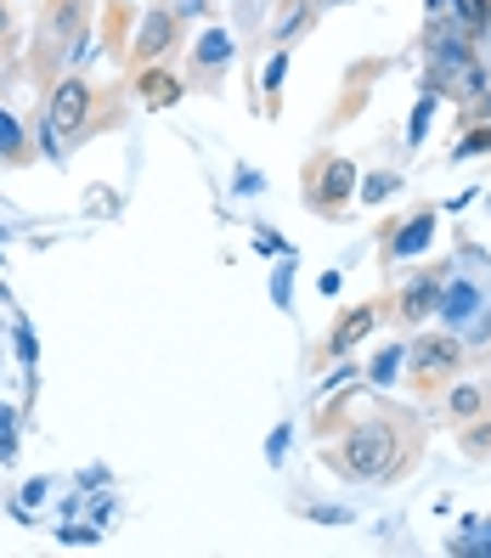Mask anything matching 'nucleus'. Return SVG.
Instances as JSON below:
<instances>
[{"label": "nucleus", "instance_id": "23", "mask_svg": "<svg viewBox=\"0 0 491 558\" xmlns=\"http://www.w3.org/2000/svg\"><path fill=\"white\" fill-rule=\"evenodd\" d=\"M17 355H23V367H35V361H40V350H35V333H28V327H17Z\"/></svg>", "mask_w": 491, "mask_h": 558}, {"label": "nucleus", "instance_id": "21", "mask_svg": "<svg viewBox=\"0 0 491 558\" xmlns=\"http://www.w3.org/2000/svg\"><path fill=\"white\" fill-rule=\"evenodd\" d=\"M430 113H435V102H430V96H423V102L412 108V130H407V142H412V147L423 142V130H430Z\"/></svg>", "mask_w": 491, "mask_h": 558}, {"label": "nucleus", "instance_id": "29", "mask_svg": "<svg viewBox=\"0 0 491 558\" xmlns=\"http://www.w3.org/2000/svg\"><path fill=\"white\" fill-rule=\"evenodd\" d=\"M0 35H7V7H0Z\"/></svg>", "mask_w": 491, "mask_h": 558}, {"label": "nucleus", "instance_id": "2", "mask_svg": "<svg viewBox=\"0 0 491 558\" xmlns=\"http://www.w3.org/2000/svg\"><path fill=\"white\" fill-rule=\"evenodd\" d=\"M362 192V170L345 158V153H316L300 175V198L306 209H316L322 220H339L350 209V198Z\"/></svg>", "mask_w": 491, "mask_h": 558}, {"label": "nucleus", "instance_id": "8", "mask_svg": "<svg viewBox=\"0 0 491 558\" xmlns=\"http://www.w3.org/2000/svg\"><path fill=\"white\" fill-rule=\"evenodd\" d=\"M441 293H446V277L441 271H418L412 282H402L396 293V316L402 322H430L441 311Z\"/></svg>", "mask_w": 491, "mask_h": 558}, {"label": "nucleus", "instance_id": "19", "mask_svg": "<svg viewBox=\"0 0 491 558\" xmlns=\"http://www.w3.org/2000/svg\"><path fill=\"white\" fill-rule=\"evenodd\" d=\"M12 457H17V417L0 407V463H12Z\"/></svg>", "mask_w": 491, "mask_h": 558}, {"label": "nucleus", "instance_id": "26", "mask_svg": "<svg viewBox=\"0 0 491 558\" xmlns=\"http://www.w3.org/2000/svg\"><path fill=\"white\" fill-rule=\"evenodd\" d=\"M283 446H288V429H277V435H272V446H266V463H283Z\"/></svg>", "mask_w": 491, "mask_h": 558}, {"label": "nucleus", "instance_id": "12", "mask_svg": "<svg viewBox=\"0 0 491 558\" xmlns=\"http://www.w3.org/2000/svg\"><path fill=\"white\" fill-rule=\"evenodd\" d=\"M486 412H491V396L480 384H452L446 389V423H452V429H464V423H475Z\"/></svg>", "mask_w": 491, "mask_h": 558}, {"label": "nucleus", "instance_id": "4", "mask_svg": "<svg viewBox=\"0 0 491 558\" xmlns=\"http://www.w3.org/2000/svg\"><path fill=\"white\" fill-rule=\"evenodd\" d=\"M457 367H464V339L457 333H423L407 344V378L430 396V389H441Z\"/></svg>", "mask_w": 491, "mask_h": 558}, {"label": "nucleus", "instance_id": "1", "mask_svg": "<svg viewBox=\"0 0 491 558\" xmlns=\"http://www.w3.org/2000/svg\"><path fill=\"white\" fill-rule=\"evenodd\" d=\"M345 480H396L402 469H412V451H402V423L396 412H373L362 423H350L339 451H327Z\"/></svg>", "mask_w": 491, "mask_h": 558}, {"label": "nucleus", "instance_id": "27", "mask_svg": "<svg viewBox=\"0 0 491 558\" xmlns=\"http://www.w3.org/2000/svg\"><path fill=\"white\" fill-rule=\"evenodd\" d=\"M311 519H327V524H345L350 513H345V508H311Z\"/></svg>", "mask_w": 491, "mask_h": 558}, {"label": "nucleus", "instance_id": "15", "mask_svg": "<svg viewBox=\"0 0 491 558\" xmlns=\"http://www.w3.org/2000/svg\"><path fill=\"white\" fill-rule=\"evenodd\" d=\"M457 446H464L475 463H486L491 457V417H475V423H464V429H457Z\"/></svg>", "mask_w": 491, "mask_h": 558}, {"label": "nucleus", "instance_id": "9", "mask_svg": "<svg viewBox=\"0 0 491 558\" xmlns=\"http://www.w3.org/2000/svg\"><path fill=\"white\" fill-rule=\"evenodd\" d=\"M136 96H142V108H176L181 96H187V80L176 69H164V62H147V69H136Z\"/></svg>", "mask_w": 491, "mask_h": 558}, {"label": "nucleus", "instance_id": "10", "mask_svg": "<svg viewBox=\"0 0 491 558\" xmlns=\"http://www.w3.org/2000/svg\"><path fill=\"white\" fill-rule=\"evenodd\" d=\"M430 238H435V209L423 204V209H412V215H407V226H396V232L384 238V254H390V259L423 254V248H430Z\"/></svg>", "mask_w": 491, "mask_h": 558}, {"label": "nucleus", "instance_id": "5", "mask_svg": "<svg viewBox=\"0 0 491 558\" xmlns=\"http://www.w3.org/2000/svg\"><path fill=\"white\" fill-rule=\"evenodd\" d=\"M91 108H96V90L80 80V74H69V80H57V90H51V119H46V130L57 142H80L85 130H91Z\"/></svg>", "mask_w": 491, "mask_h": 558}, {"label": "nucleus", "instance_id": "24", "mask_svg": "<svg viewBox=\"0 0 491 558\" xmlns=\"http://www.w3.org/2000/svg\"><path fill=\"white\" fill-rule=\"evenodd\" d=\"M62 542H69V547H80V542H85V547H91V542H96V531H91V524H62Z\"/></svg>", "mask_w": 491, "mask_h": 558}, {"label": "nucleus", "instance_id": "3", "mask_svg": "<svg viewBox=\"0 0 491 558\" xmlns=\"http://www.w3.org/2000/svg\"><path fill=\"white\" fill-rule=\"evenodd\" d=\"M85 35H91V0H46V12H40V62L80 57Z\"/></svg>", "mask_w": 491, "mask_h": 558}, {"label": "nucleus", "instance_id": "25", "mask_svg": "<svg viewBox=\"0 0 491 558\" xmlns=\"http://www.w3.org/2000/svg\"><path fill=\"white\" fill-rule=\"evenodd\" d=\"M254 248H260V254H277L283 238H277V232H254Z\"/></svg>", "mask_w": 491, "mask_h": 558}, {"label": "nucleus", "instance_id": "6", "mask_svg": "<svg viewBox=\"0 0 491 558\" xmlns=\"http://www.w3.org/2000/svg\"><path fill=\"white\" fill-rule=\"evenodd\" d=\"M181 12L176 7H153L136 28V40H130V69H147V62H164L176 46H181Z\"/></svg>", "mask_w": 491, "mask_h": 558}, {"label": "nucleus", "instance_id": "17", "mask_svg": "<svg viewBox=\"0 0 491 558\" xmlns=\"http://www.w3.org/2000/svg\"><path fill=\"white\" fill-rule=\"evenodd\" d=\"M396 186H402L396 170H373V175H362V192H356V198H362V204H384Z\"/></svg>", "mask_w": 491, "mask_h": 558}, {"label": "nucleus", "instance_id": "20", "mask_svg": "<svg viewBox=\"0 0 491 558\" xmlns=\"http://www.w3.org/2000/svg\"><path fill=\"white\" fill-rule=\"evenodd\" d=\"M475 153H491V124H475V136L457 142V158H475Z\"/></svg>", "mask_w": 491, "mask_h": 558}, {"label": "nucleus", "instance_id": "13", "mask_svg": "<svg viewBox=\"0 0 491 558\" xmlns=\"http://www.w3.org/2000/svg\"><path fill=\"white\" fill-rule=\"evenodd\" d=\"M311 23H316L311 0H283V12H277V23H272V46H294V35H300V28H311Z\"/></svg>", "mask_w": 491, "mask_h": 558}, {"label": "nucleus", "instance_id": "28", "mask_svg": "<svg viewBox=\"0 0 491 558\" xmlns=\"http://www.w3.org/2000/svg\"><path fill=\"white\" fill-rule=\"evenodd\" d=\"M469 113H475V119H491V90H486V96H475V108H469Z\"/></svg>", "mask_w": 491, "mask_h": 558}, {"label": "nucleus", "instance_id": "11", "mask_svg": "<svg viewBox=\"0 0 491 558\" xmlns=\"http://www.w3.org/2000/svg\"><path fill=\"white\" fill-rule=\"evenodd\" d=\"M232 35H226V28H204L199 35V46H192V74L199 80H209L215 69H226V62H232Z\"/></svg>", "mask_w": 491, "mask_h": 558}, {"label": "nucleus", "instance_id": "16", "mask_svg": "<svg viewBox=\"0 0 491 558\" xmlns=\"http://www.w3.org/2000/svg\"><path fill=\"white\" fill-rule=\"evenodd\" d=\"M23 158H28V136L12 113H0V163H23Z\"/></svg>", "mask_w": 491, "mask_h": 558}, {"label": "nucleus", "instance_id": "14", "mask_svg": "<svg viewBox=\"0 0 491 558\" xmlns=\"http://www.w3.org/2000/svg\"><path fill=\"white\" fill-rule=\"evenodd\" d=\"M475 311H480V293H475L469 282H452V277H446V293H441V316H446V322H469Z\"/></svg>", "mask_w": 491, "mask_h": 558}, {"label": "nucleus", "instance_id": "22", "mask_svg": "<svg viewBox=\"0 0 491 558\" xmlns=\"http://www.w3.org/2000/svg\"><path fill=\"white\" fill-rule=\"evenodd\" d=\"M283 74H288V46H277V57H272V69H266V90H272V96L283 90Z\"/></svg>", "mask_w": 491, "mask_h": 558}, {"label": "nucleus", "instance_id": "7", "mask_svg": "<svg viewBox=\"0 0 491 558\" xmlns=\"http://www.w3.org/2000/svg\"><path fill=\"white\" fill-rule=\"evenodd\" d=\"M379 316H384V300H362V305H350V311H339V322H334V333H327V355H350L356 344H362L373 327H379Z\"/></svg>", "mask_w": 491, "mask_h": 558}, {"label": "nucleus", "instance_id": "18", "mask_svg": "<svg viewBox=\"0 0 491 558\" xmlns=\"http://www.w3.org/2000/svg\"><path fill=\"white\" fill-rule=\"evenodd\" d=\"M402 373H407V350H402V344L379 350V361H373V384H396Z\"/></svg>", "mask_w": 491, "mask_h": 558}]
</instances>
